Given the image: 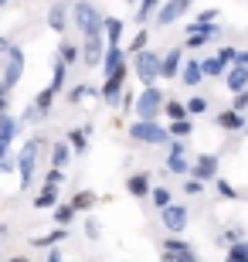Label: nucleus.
Wrapping results in <instances>:
<instances>
[{"label": "nucleus", "mask_w": 248, "mask_h": 262, "mask_svg": "<svg viewBox=\"0 0 248 262\" xmlns=\"http://www.w3.org/2000/svg\"><path fill=\"white\" fill-rule=\"evenodd\" d=\"M38 150H44V140L34 136L24 143V150L17 154V170H20V191H31L34 184V170H38Z\"/></svg>", "instance_id": "f257e3e1"}, {"label": "nucleus", "mask_w": 248, "mask_h": 262, "mask_svg": "<svg viewBox=\"0 0 248 262\" xmlns=\"http://www.w3.org/2000/svg\"><path fill=\"white\" fill-rule=\"evenodd\" d=\"M129 136H133L136 143H146V146H163L170 140L167 126H160L156 119H136L133 126H129Z\"/></svg>", "instance_id": "f03ea898"}, {"label": "nucleus", "mask_w": 248, "mask_h": 262, "mask_svg": "<svg viewBox=\"0 0 248 262\" xmlns=\"http://www.w3.org/2000/svg\"><path fill=\"white\" fill-rule=\"evenodd\" d=\"M163 99H167V96H163L156 85H143V92L133 99V113H136L140 119H156V116H160Z\"/></svg>", "instance_id": "7ed1b4c3"}, {"label": "nucleus", "mask_w": 248, "mask_h": 262, "mask_svg": "<svg viewBox=\"0 0 248 262\" xmlns=\"http://www.w3.org/2000/svg\"><path fill=\"white\" fill-rule=\"evenodd\" d=\"M4 55H7V65H4L0 85L7 89V92H14V89H17V82H20V75H24V51H20L17 45H10Z\"/></svg>", "instance_id": "20e7f679"}, {"label": "nucleus", "mask_w": 248, "mask_h": 262, "mask_svg": "<svg viewBox=\"0 0 248 262\" xmlns=\"http://www.w3.org/2000/svg\"><path fill=\"white\" fill-rule=\"evenodd\" d=\"M72 17H75V28L82 31V34H96V31H102V14H99L88 0H78L75 7H72Z\"/></svg>", "instance_id": "39448f33"}, {"label": "nucleus", "mask_w": 248, "mask_h": 262, "mask_svg": "<svg viewBox=\"0 0 248 262\" xmlns=\"http://www.w3.org/2000/svg\"><path fill=\"white\" fill-rule=\"evenodd\" d=\"M133 72H136L140 78H143V85H153V82L160 78V55H156V51H150V48L136 51Z\"/></svg>", "instance_id": "423d86ee"}, {"label": "nucleus", "mask_w": 248, "mask_h": 262, "mask_svg": "<svg viewBox=\"0 0 248 262\" xmlns=\"http://www.w3.org/2000/svg\"><path fill=\"white\" fill-rule=\"evenodd\" d=\"M160 222H163V228L170 235H181L184 228H187V222H191V214H187V208L184 204H163L160 208Z\"/></svg>", "instance_id": "0eeeda50"}, {"label": "nucleus", "mask_w": 248, "mask_h": 262, "mask_svg": "<svg viewBox=\"0 0 248 262\" xmlns=\"http://www.w3.org/2000/svg\"><path fill=\"white\" fill-rule=\"evenodd\" d=\"M126 75H129V68H126V61H123V65L116 68L112 75H105L102 89H99V99H102V102H109V106H116V102H119V92H123Z\"/></svg>", "instance_id": "6e6552de"}, {"label": "nucleus", "mask_w": 248, "mask_h": 262, "mask_svg": "<svg viewBox=\"0 0 248 262\" xmlns=\"http://www.w3.org/2000/svg\"><path fill=\"white\" fill-rule=\"evenodd\" d=\"M191 4H194V0H163L153 17H156V24H160V28H170L177 17H184V14L191 10Z\"/></svg>", "instance_id": "1a4fd4ad"}, {"label": "nucleus", "mask_w": 248, "mask_h": 262, "mask_svg": "<svg viewBox=\"0 0 248 262\" xmlns=\"http://www.w3.org/2000/svg\"><path fill=\"white\" fill-rule=\"evenodd\" d=\"M102 51H105V38H102V31H96V34H85L78 58H82L88 68H92V65H99V61H102Z\"/></svg>", "instance_id": "9d476101"}, {"label": "nucleus", "mask_w": 248, "mask_h": 262, "mask_svg": "<svg viewBox=\"0 0 248 262\" xmlns=\"http://www.w3.org/2000/svg\"><path fill=\"white\" fill-rule=\"evenodd\" d=\"M187 174H194L197 181H214V177H218V157L214 154H200L197 164H194Z\"/></svg>", "instance_id": "9b49d317"}, {"label": "nucleus", "mask_w": 248, "mask_h": 262, "mask_svg": "<svg viewBox=\"0 0 248 262\" xmlns=\"http://www.w3.org/2000/svg\"><path fill=\"white\" fill-rule=\"evenodd\" d=\"M224 85H228V92H238V89H245L248 85V68H241V65H235L231 61V68H224Z\"/></svg>", "instance_id": "f8f14e48"}, {"label": "nucleus", "mask_w": 248, "mask_h": 262, "mask_svg": "<svg viewBox=\"0 0 248 262\" xmlns=\"http://www.w3.org/2000/svg\"><path fill=\"white\" fill-rule=\"evenodd\" d=\"M126 61V51L119 48V45H105V51H102V61H99V65L105 68V75H112L116 68L123 65Z\"/></svg>", "instance_id": "ddd939ff"}, {"label": "nucleus", "mask_w": 248, "mask_h": 262, "mask_svg": "<svg viewBox=\"0 0 248 262\" xmlns=\"http://www.w3.org/2000/svg\"><path fill=\"white\" fill-rule=\"evenodd\" d=\"M181 65H184V58H181V48H173L170 55H163V58H160V78H177Z\"/></svg>", "instance_id": "4468645a"}, {"label": "nucleus", "mask_w": 248, "mask_h": 262, "mask_svg": "<svg viewBox=\"0 0 248 262\" xmlns=\"http://www.w3.org/2000/svg\"><path fill=\"white\" fill-rule=\"evenodd\" d=\"M224 133H238L241 126H245V116L241 113H235V109H224V113H218V119H214Z\"/></svg>", "instance_id": "2eb2a0df"}, {"label": "nucleus", "mask_w": 248, "mask_h": 262, "mask_svg": "<svg viewBox=\"0 0 248 262\" xmlns=\"http://www.w3.org/2000/svg\"><path fill=\"white\" fill-rule=\"evenodd\" d=\"M48 28L58 31V34H65V28H68V10H65V4H61V0H58V4H51V10H48Z\"/></svg>", "instance_id": "dca6fc26"}, {"label": "nucleus", "mask_w": 248, "mask_h": 262, "mask_svg": "<svg viewBox=\"0 0 248 262\" xmlns=\"http://www.w3.org/2000/svg\"><path fill=\"white\" fill-rule=\"evenodd\" d=\"M102 38H105V45H119V41H123V20L119 17H102Z\"/></svg>", "instance_id": "f3484780"}, {"label": "nucleus", "mask_w": 248, "mask_h": 262, "mask_svg": "<svg viewBox=\"0 0 248 262\" xmlns=\"http://www.w3.org/2000/svg\"><path fill=\"white\" fill-rule=\"evenodd\" d=\"M126 191H129L133 198H140V201H143V198L150 194V174H133L129 181H126Z\"/></svg>", "instance_id": "a211bd4d"}, {"label": "nucleus", "mask_w": 248, "mask_h": 262, "mask_svg": "<svg viewBox=\"0 0 248 262\" xmlns=\"http://www.w3.org/2000/svg\"><path fill=\"white\" fill-rule=\"evenodd\" d=\"M17 133H20V119L0 113V140H4V143H14V136H17Z\"/></svg>", "instance_id": "6ab92c4d"}, {"label": "nucleus", "mask_w": 248, "mask_h": 262, "mask_svg": "<svg viewBox=\"0 0 248 262\" xmlns=\"http://www.w3.org/2000/svg\"><path fill=\"white\" fill-rule=\"evenodd\" d=\"M177 75H181V82L187 89H194L200 78H204V75H200V61H187V65H181V72H177Z\"/></svg>", "instance_id": "aec40b11"}, {"label": "nucleus", "mask_w": 248, "mask_h": 262, "mask_svg": "<svg viewBox=\"0 0 248 262\" xmlns=\"http://www.w3.org/2000/svg\"><path fill=\"white\" fill-rule=\"evenodd\" d=\"M68 160H72V146H68V140H58V143L51 146V167H61V170H65Z\"/></svg>", "instance_id": "412c9836"}, {"label": "nucleus", "mask_w": 248, "mask_h": 262, "mask_svg": "<svg viewBox=\"0 0 248 262\" xmlns=\"http://www.w3.org/2000/svg\"><path fill=\"white\" fill-rule=\"evenodd\" d=\"M167 133L173 136V140H187V136L194 133V123L187 116H181V119H170V126H167Z\"/></svg>", "instance_id": "4be33fe9"}, {"label": "nucleus", "mask_w": 248, "mask_h": 262, "mask_svg": "<svg viewBox=\"0 0 248 262\" xmlns=\"http://www.w3.org/2000/svg\"><path fill=\"white\" fill-rule=\"evenodd\" d=\"M58 242H65V228H61V225H58L55 232H48V235L31 238V245H34V249H51V245H58Z\"/></svg>", "instance_id": "5701e85b"}, {"label": "nucleus", "mask_w": 248, "mask_h": 262, "mask_svg": "<svg viewBox=\"0 0 248 262\" xmlns=\"http://www.w3.org/2000/svg\"><path fill=\"white\" fill-rule=\"evenodd\" d=\"M224 68H228V65L214 55V58H204V61H200V75H204V78H221V75H224Z\"/></svg>", "instance_id": "b1692460"}, {"label": "nucleus", "mask_w": 248, "mask_h": 262, "mask_svg": "<svg viewBox=\"0 0 248 262\" xmlns=\"http://www.w3.org/2000/svg\"><path fill=\"white\" fill-rule=\"evenodd\" d=\"M55 96H58V92H51V89H41L38 96H34V102H31V106H34V113H38V116H44V113L55 106Z\"/></svg>", "instance_id": "393cba45"}, {"label": "nucleus", "mask_w": 248, "mask_h": 262, "mask_svg": "<svg viewBox=\"0 0 248 262\" xmlns=\"http://www.w3.org/2000/svg\"><path fill=\"white\" fill-rule=\"evenodd\" d=\"M160 262H197V252L194 249H163Z\"/></svg>", "instance_id": "a878e982"}, {"label": "nucleus", "mask_w": 248, "mask_h": 262, "mask_svg": "<svg viewBox=\"0 0 248 262\" xmlns=\"http://www.w3.org/2000/svg\"><path fill=\"white\" fill-rule=\"evenodd\" d=\"M187 34H200V38H218L221 34V28L218 24H214V20H211V24H197V20H191V24H187Z\"/></svg>", "instance_id": "bb28decb"}, {"label": "nucleus", "mask_w": 248, "mask_h": 262, "mask_svg": "<svg viewBox=\"0 0 248 262\" xmlns=\"http://www.w3.org/2000/svg\"><path fill=\"white\" fill-rule=\"evenodd\" d=\"M167 170L177 174V177H184L187 170H191V164H187V157H184V154H167Z\"/></svg>", "instance_id": "cd10ccee"}, {"label": "nucleus", "mask_w": 248, "mask_h": 262, "mask_svg": "<svg viewBox=\"0 0 248 262\" xmlns=\"http://www.w3.org/2000/svg\"><path fill=\"white\" fill-rule=\"evenodd\" d=\"M136 4H140V7H136V20H140V24H146V20L156 14V7H160L163 0H136Z\"/></svg>", "instance_id": "c85d7f7f"}, {"label": "nucleus", "mask_w": 248, "mask_h": 262, "mask_svg": "<svg viewBox=\"0 0 248 262\" xmlns=\"http://www.w3.org/2000/svg\"><path fill=\"white\" fill-rule=\"evenodd\" d=\"M68 146H72V154H85L88 150V133L85 129H72V133H68Z\"/></svg>", "instance_id": "c756f323"}, {"label": "nucleus", "mask_w": 248, "mask_h": 262, "mask_svg": "<svg viewBox=\"0 0 248 262\" xmlns=\"http://www.w3.org/2000/svg\"><path fill=\"white\" fill-rule=\"evenodd\" d=\"M96 201H99V198L92 194V191H78V194L72 198V201H68V204H72L75 211H88V208H96Z\"/></svg>", "instance_id": "7c9ffc66"}, {"label": "nucleus", "mask_w": 248, "mask_h": 262, "mask_svg": "<svg viewBox=\"0 0 248 262\" xmlns=\"http://www.w3.org/2000/svg\"><path fill=\"white\" fill-rule=\"evenodd\" d=\"M51 72H55V75H51V85H48V89H51V92H61V85H65V78H68V65L58 58Z\"/></svg>", "instance_id": "2f4dec72"}, {"label": "nucleus", "mask_w": 248, "mask_h": 262, "mask_svg": "<svg viewBox=\"0 0 248 262\" xmlns=\"http://www.w3.org/2000/svg\"><path fill=\"white\" fill-rule=\"evenodd\" d=\"M75 208H72V204H61V201H58L55 204V222L58 225H61V228H68V225H72V218H75Z\"/></svg>", "instance_id": "473e14b6"}, {"label": "nucleus", "mask_w": 248, "mask_h": 262, "mask_svg": "<svg viewBox=\"0 0 248 262\" xmlns=\"http://www.w3.org/2000/svg\"><path fill=\"white\" fill-rule=\"evenodd\" d=\"M224 262H248V242L245 238H238V242H231L228 249V259Z\"/></svg>", "instance_id": "72a5a7b5"}, {"label": "nucleus", "mask_w": 248, "mask_h": 262, "mask_svg": "<svg viewBox=\"0 0 248 262\" xmlns=\"http://www.w3.org/2000/svg\"><path fill=\"white\" fill-rule=\"evenodd\" d=\"M160 113H167L170 119H181V116H187V109H184V102H177V99H163Z\"/></svg>", "instance_id": "f704fd0d"}, {"label": "nucleus", "mask_w": 248, "mask_h": 262, "mask_svg": "<svg viewBox=\"0 0 248 262\" xmlns=\"http://www.w3.org/2000/svg\"><path fill=\"white\" fill-rule=\"evenodd\" d=\"M58 204V191H51V187H41V194L34 198V208H55Z\"/></svg>", "instance_id": "c9c22d12"}, {"label": "nucleus", "mask_w": 248, "mask_h": 262, "mask_svg": "<svg viewBox=\"0 0 248 262\" xmlns=\"http://www.w3.org/2000/svg\"><path fill=\"white\" fill-rule=\"evenodd\" d=\"M61 184H65V170H61V167H51V170H48V177H44V187L58 191Z\"/></svg>", "instance_id": "e433bc0d"}, {"label": "nucleus", "mask_w": 248, "mask_h": 262, "mask_svg": "<svg viewBox=\"0 0 248 262\" xmlns=\"http://www.w3.org/2000/svg\"><path fill=\"white\" fill-rule=\"evenodd\" d=\"M231 109H235V113H241V116L248 113V85L235 92V99H231Z\"/></svg>", "instance_id": "4c0bfd02"}, {"label": "nucleus", "mask_w": 248, "mask_h": 262, "mask_svg": "<svg viewBox=\"0 0 248 262\" xmlns=\"http://www.w3.org/2000/svg\"><path fill=\"white\" fill-rule=\"evenodd\" d=\"M85 96H96V89H92V85H75L72 92H68V102H72V106H78Z\"/></svg>", "instance_id": "58836bf2"}, {"label": "nucleus", "mask_w": 248, "mask_h": 262, "mask_svg": "<svg viewBox=\"0 0 248 262\" xmlns=\"http://www.w3.org/2000/svg\"><path fill=\"white\" fill-rule=\"evenodd\" d=\"M187 113H191V116H200V113H208V99L204 96H194V99H187Z\"/></svg>", "instance_id": "ea45409f"}, {"label": "nucleus", "mask_w": 248, "mask_h": 262, "mask_svg": "<svg viewBox=\"0 0 248 262\" xmlns=\"http://www.w3.org/2000/svg\"><path fill=\"white\" fill-rule=\"evenodd\" d=\"M146 45H150V34H146V28H143V31H140V34H136L133 41H129V45H126V51H133V55H136V51H143Z\"/></svg>", "instance_id": "a19ab883"}, {"label": "nucleus", "mask_w": 248, "mask_h": 262, "mask_svg": "<svg viewBox=\"0 0 248 262\" xmlns=\"http://www.w3.org/2000/svg\"><path fill=\"white\" fill-rule=\"evenodd\" d=\"M58 58L65 61V65H72V61L78 58V48H75V45H65V41H61V51H58Z\"/></svg>", "instance_id": "79ce46f5"}, {"label": "nucleus", "mask_w": 248, "mask_h": 262, "mask_svg": "<svg viewBox=\"0 0 248 262\" xmlns=\"http://www.w3.org/2000/svg\"><path fill=\"white\" fill-rule=\"evenodd\" d=\"M214 187H218V194H221V198H238V191H235L228 181H221V177H214Z\"/></svg>", "instance_id": "37998d69"}, {"label": "nucleus", "mask_w": 248, "mask_h": 262, "mask_svg": "<svg viewBox=\"0 0 248 262\" xmlns=\"http://www.w3.org/2000/svg\"><path fill=\"white\" fill-rule=\"evenodd\" d=\"M218 17H221V10L208 7V10H200V14H197V24H211V20H218Z\"/></svg>", "instance_id": "c03bdc74"}, {"label": "nucleus", "mask_w": 248, "mask_h": 262, "mask_svg": "<svg viewBox=\"0 0 248 262\" xmlns=\"http://www.w3.org/2000/svg\"><path fill=\"white\" fill-rule=\"evenodd\" d=\"M153 204H156V208L170 204V191H167V187H156V191H153Z\"/></svg>", "instance_id": "a18cd8bd"}, {"label": "nucleus", "mask_w": 248, "mask_h": 262, "mask_svg": "<svg viewBox=\"0 0 248 262\" xmlns=\"http://www.w3.org/2000/svg\"><path fill=\"white\" fill-rule=\"evenodd\" d=\"M204 45H208V38H200V34H187V41H184V48H204Z\"/></svg>", "instance_id": "49530a36"}, {"label": "nucleus", "mask_w": 248, "mask_h": 262, "mask_svg": "<svg viewBox=\"0 0 248 262\" xmlns=\"http://www.w3.org/2000/svg\"><path fill=\"white\" fill-rule=\"evenodd\" d=\"M99 232H102V225H99L96 218H88V222H85V235H88V238H99Z\"/></svg>", "instance_id": "de8ad7c7"}, {"label": "nucleus", "mask_w": 248, "mask_h": 262, "mask_svg": "<svg viewBox=\"0 0 248 262\" xmlns=\"http://www.w3.org/2000/svg\"><path fill=\"white\" fill-rule=\"evenodd\" d=\"M184 191H187V194H200V191H204V181H197V177H194V181H187V184H184Z\"/></svg>", "instance_id": "09e8293b"}, {"label": "nucleus", "mask_w": 248, "mask_h": 262, "mask_svg": "<svg viewBox=\"0 0 248 262\" xmlns=\"http://www.w3.org/2000/svg\"><path fill=\"white\" fill-rule=\"evenodd\" d=\"M235 55H238L235 48H221V51H218V58L224 61V65H231V61H235Z\"/></svg>", "instance_id": "8fccbe9b"}, {"label": "nucleus", "mask_w": 248, "mask_h": 262, "mask_svg": "<svg viewBox=\"0 0 248 262\" xmlns=\"http://www.w3.org/2000/svg\"><path fill=\"white\" fill-rule=\"evenodd\" d=\"M224 238H228V245H231V242H238V238H241V232H238V228H228V232H224Z\"/></svg>", "instance_id": "3c124183"}, {"label": "nucleus", "mask_w": 248, "mask_h": 262, "mask_svg": "<svg viewBox=\"0 0 248 262\" xmlns=\"http://www.w3.org/2000/svg\"><path fill=\"white\" fill-rule=\"evenodd\" d=\"M235 65H241V68H248V51H238V55H235Z\"/></svg>", "instance_id": "603ef678"}, {"label": "nucleus", "mask_w": 248, "mask_h": 262, "mask_svg": "<svg viewBox=\"0 0 248 262\" xmlns=\"http://www.w3.org/2000/svg\"><path fill=\"white\" fill-rule=\"evenodd\" d=\"M48 262H65V259H61V249H55V245H51V252H48Z\"/></svg>", "instance_id": "864d4df0"}, {"label": "nucleus", "mask_w": 248, "mask_h": 262, "mask_svg": "<svg viewBox=\"0 0 248 262\" xmlns=\"http://www.w3.org/2000/svg\"><path fill=\"white\" fill-rule=\"evenodd\" d=\"M7 48H10V41L4 38V34H0V55H4V51H7Z\"/></svg>", "instance_id": "5fc2aeb1"}, {"label": "nucleus", "mask_w": 248, "mask_h": 262, "mask_svg": "<svg viewBox=\"0 0 248 262\" xmlns=\"http://www.w3.org/2000/svg\"><path fill=\"white\" fill-rule=\"evenodd\" d=\"M7 262H31L28 255H14V259H7Z\"/></svg>", "instance_id": "6e6d98bb"}, {"label": "nucleus", "mask_w": 248, "mask_h": 262, "mask_svg": "<svg viewBox=\"0 0 248 262\" xmlns=\"http://www.w3.org/2000/svg\"><path fill=\"white\" fill-rule=\"evenodd\" d=\"M4 96H7V89H4V85H0V99H4Z\"/></svg>", "instance_id": "4d7b16f0"}, {"label": "nucleus", "mask_w": 248, "mask_h": 262, "mask_svg": "<svg viewBox=\"0 0 248 262\" xmlns=\"http://www.w3.org/2000/svg\"><path fill=\"white\" fill-rule=\"evenodd\" d=\"M241 129H245V133H248V119H245V126H241Z\"/></svg>", "instance_id": "13d9d810"}, {"label": "nucleus", "mask_w": 248, "mask_h": 262, "mask_svg": "<svg viewBox=\"0 0 248 262\" xmlns=\"http://www.w3.org/2000/svg\"><path fill=\"white\" fill-rule=\"evenodd\" d=\"M4 4H10V0H0V7H4Z\"/></svg>", "instance_id": "bf43d9fd"}, {"label": "nucleus", "mask_w": 248, "mask_h": 262, "mask_svg": "<svg viewBox=\"0 0 248 262\" xmlns=\"http://www.w3.org/2000/svg\"><path fill=\"white\" fill-rule=\"evenodd\" d=\"M126 4H136V0H126Z\"/></svg>", "instance_id": "052dcab7"}]
</instances>
